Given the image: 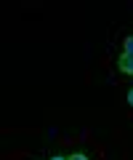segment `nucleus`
Instances as JSON below:
<instances>
[{
	"mask_svg": "<svg viewBox=\"0 0 133 160\" xmlns=\"http://www.w3.org/2000/svg\"><path fill=\"white\" fill-rule=\"evenodd\" d=\"M122 51H125L128 56H133V35H131V38H125V40H122Z\"/></svg>",
	"mask_w": 133,
	"mask_h": 160,
	"instance_id": "2",
	"label": "nucleus"
},
{
	"mask_svg": "<svg viewBox=\"0 0 133 160\" xmlns=\"http://www.w3.org/2000/svg\"><path fill=\"white\" fill-rule=\"evenodd\" d=\"M51 160H67V158H61V155H53V158Z\"/></svg>",
	"mask_w": 133,
	"mask_h": 160,
	"instance_id": "5",
	"label": "nucleus"
},
{
	"mask_svg": "<svg viewBox=\"0 0 133 160\" xmlns=\"http://www.w3.org/2000/svg\"><path fill=\"white\" fill-rule=\"evenodd\" d=\"M128 104H131V107H133V88H131V91H128Z\"/></svg>",
	"mask_w": 133,
	"mask_h": 160,
	"instance_id": "4",
	"label": "nucleus"
},
{
	"mask_svg": "<svg viewBox=\"0 0 133 160\" xmlns=\"http://www.w3.org/2000/svg\"><path fill=\"white\" fill-rule=\"evenodd\" d=\"M67 160H88V155L85 152H75L72 158H67Z\"/></svg>",
	"mask_w": 133,
	"mask_h": 160,
	"instance_id": "3",
	"label": "nucleus"
},
{
	"mask_svg": "<svg viewBox=\"0 0 133 160\" xmlns=\"http://www.w3.org/2000/svg\"><path fill=\"white\" fill-rule=\"evenodd\" d=\"M117 69H120L122 75H131V78H133V56L122 53V56L117 59Z\"/></svg>",
	"mask_w": 133,
	"mask_h": 160,
	"instance_id": "1",
	"label": "nucleus"
}]
</instances>
